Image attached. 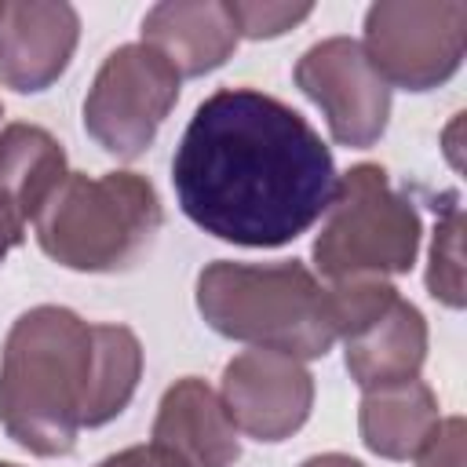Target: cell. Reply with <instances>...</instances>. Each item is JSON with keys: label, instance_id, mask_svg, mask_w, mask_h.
Listing matches in <instances>:
<instances>
[{"label": "cell", "instance_id": "6da1fadb", "mask_svg": "<svg viewBox=\"0 0 467 467\" xmlns=\"http://www.w3.org/2000/svg\"><path fill=\"white\" fill-rule=\"evenodd\" d=\"M171 186L204 234L277 248L325 215L339 175L299 109L255 88H219L193 109L175 146Z\"/></svg>", "mask_w": 467, "mask_h": 467}, {"label": "cell", "instance_id": "7a4b0ae2", "mask_svg": "<svg viewBox=\"0 0 467 467\" xmlns=\"http://www.w3.org/2000/svg\"><path fill=\"white\" fill-rule=\"evenodd\" d=\"M91 325L69 306L15 317L0 354V423L33 456H66L84 427Z\"/></svg>", "mask_w": 467, "mask_h": 467}, {"label": "cell", "instance_id": "3957f363", "mask_svg": "<svg viewBox=\"0 0 467 467\" xmlns=\"http://www.w3.org/2000/svg\"><path fill=\"white\" fill-rule=\"evenodd\" d=\"M197 310L219 336L299 361L325 358L336 343L328 285L296 259L208 263L197 274Z\"/></svg>", "mask_w": 467, "mask_h": 467}, {"label": "cell", "instance_id": "277c9868", "mask_svg": "<svg viewBox=\"0 0 467 467\" xmlns=\"http://www.w3.org/2000/svg\"><path fill=\"white\" fill-rule=\"evenodd\" d=\"M161 223V197L139 171H69L33 219L44 255L80 274L128 270L153 244Z\"/></svg>", "mask_w": 467, "mask_h": 467}, {"label": "cell", "instance_id": "5b68a950", "mask_svg": "<svg viewBox=\"0 0 467 467\" xmlns=\"http://www.w3.org/2000/svg\"><path fill=\"white\" fill-rule=\"evenodd\" d=\"M420 212L379 164H354L314 237V266L328 285L354 277L409 274L420 252Z\"/></svg>", "mask_w": 467, "mask_h": 467}, {"label": "cell", "instance_id": "8992f818", "mask_svg": "<svg viewBox=\"0 0 467 467\" xmlns=\"http://www.w3.org/2000/svg\"><path fill=\"white\" fill-rule=\"evenodd\" d=\"M332 328L343 339V361L361 390L416 379L427 361V321L383 277L328 285Z\"/></svg>", "mask_w": 467, "mask_h": 467}, {"label": "cell", "instance_id": "52a82bcc", "mask_svg": "<svg viewBox=\"0 0 467 467\" xmlns=\"http://www.w3.org/2000/svg\"><path fill=\"white\" fill-rule=\"evenodd\" d=\"M179 73L150 44L109 51L84 99V131L117 161H135L179 102Z\"/></svg>", "mask_w": 467, "mask_h": 467}, {"label": "cell", "instance_id": "ba28073f", "mask_svg": "<svg viewBox=\"0 0 467 467\" xmlns=\"http://www.w3.org/2000/svg\"><path fill=\"white\" fill-rule=\"evenodd\" d=\"M365 55L398 88L431 91L445 84L467 47L463 0H379L365 11Z\"/></svg>", "mask_w": 467, "mask_h": 467}, {"label": "cell", "instance_id": "9c48e42d", "mask_svg": "<svg viewBox=\"0 0 467 467\" xmlns=\"http://www.w3.org/2000/svg\"><path fill=\"white\" fill-rule=\"evenodd\" d=\"M299 91L325 113V124L339 146L365 150L379 142L390 120V88L372 69L361 40L328 36L310 44L296 69Z\"/></svg>", "mask_w": 467, "mask_h": 467}, {"label": "cell", "instance_id": "30bf717a", "mask_svg": "<svg viewBox=\"0 0 467 467\" xmlns=\"http://www.w3.org/2000/svg\"><path fill=\"white\" fill-rule=\"evenodd\" d=\"M219 401L237 431L255 441L292 438L314 405V376L306 365L281 350H244L223 368Z\"/></svg>", "mask_w": 467, "mask_h": 467}, {"label": "cell", "instance_id": "8fae6325", "mask_svg": "<svg viewBox=\"0 0 467 467\" xmlns=\"http://www.w3.org/2000/svg\"><path fill=\"white\" fill-rule=\"evenodd\" d=\"M77 40L80 15L73 4H0V84L22 95L51 88L66 73Z\"/></svg>", "mask_w": 467, "mask_h": 467}, {"label": "cell", "instance_id": "7c38bea8", "mask_svg": "<svg viewBox=\"0 0 467 467\" xmlns=\"http://www.w3.org/2000/svg\"><path fill=\"white\" fill-rule=\"evenodd\" d=\"M237 26L226 0H168L142 15V44L168 58L179 77L219 69L237 47Z\"/></svg>", "mask_w": 467, "mask_h": 467}, {"label": "cell", "instance_id": "4fadbf2b", "mask_svg": "<svg viewBox=\"0 0 467 467\" xmlns=\"http://www.w3.org/2000/svg\"><path fill=\"white\" fill-rule=\"evenodd\" d=\"M153 441L175 452L186 467H230L241 456L237 427L230 423L219 394L197 376H182L164 390L153 420Z\"/></svg>", "mask_w": 467, "mask_h": 467}, {"label": "cell", "instance_id": "5bb4252c", "mask_svg": "<svg viewBox=\"0 0 467 467\" xmlns=\"http://www.w3.org/2000/svg\"><path fill=\"white\" fill-rule=\"evenodd\" d=\"M441 423L434 390L416 376L405 383L365 390L358 409V431L368 452L383 460H416Z\"/></svg>", "mask_w": 467, "mask_h": 467}, {"label": "cell", "instance_id": "9a60e30c", "mask_svg": "<svg viewBox=\"0 0 467 467\" xmlns=\"http://www.w3.org/2000/svg\"><path fill=\"white\" fill-rule=\"evenodd\" d=\"M66 175V150L51 131L36 124H7L0 131V197L22 219H36Z\"/></svg>", "mask_w": 467, "mask_h": 467}, {"label": "cell", "instance_id": "2e32d148", "mask_svg": "<svg viewBox=\"0 0 467 467\" xmlns=\"http://www.w3.org/2000/svg\"><path fill=\"white\" fill-rule=\"evenodd\" d=\"M142 376V343L128 325H91V372L84 398V427L117 420L135 398Z\"/></svg>", "mask_w": 467, "mask_h": 467}, {"label": "cell", "instance_id": "e0dca14e", "mask_svg": "<svg viewBox=\"0 0 467 467\" xmlns=\"http://www.w3.org/2000/svg\"><path fill=\"white\" fill-rule=\"evenodd\" d=\"M427 292L452 310L463 306V212H460L456 197H449V204L434 226Z\"/></svg>", "mask_w": 467, "mask_h": 467}, {"label": "cell", "instance_id": "ac0fdd59", "mask_svg": "<svg viewBox=\"0 0 467 467\" xmlns=\"http://www.w3.org/2000/svg\"><path fill=\"white\" fill-rule=\"evenodd\" d=\"M314 4H288V0H234L230 15L237 26V36L248 40H270L310 18Z\"/></svg>", "mask_w": 467, "mask_h": 467}, {"label": "cell", "instance_id": "d6986e66", "mask_svg": "<svg viewBox=\"0 0 467 467\" xmlns=\"http://www.w3.org/2000/svg\"><path fill=\"white\" fill-rule=\"evenodd\" d=\"M416 467H463V420H441L434 438L420 449Z\"/></svg>", "mask_w": 467, "mask_h": 467}, {"label": "cell", "instance_id": "ffe728a7", "mask_svg": "<svg viewBox=\"0 0 467 467\" xmlns=\"http://www.w3.org/2000/svg\"><path fill=\"white\" fill-rule=\"evenodd\" d=\"M95 467H186L175 452H168L164 445L150 441V445H131V449H120L113 456H106L102 463Z\"/></svg>", "mask_w": 467, "mask_h": 467}, {"label": "cell", "instance_id": "44dd1931", "mask_svg": "<svg viewBox=\"0 0 467 467\" xmlns=\"http://www.w3.org/2000/svg\"><path fill=\"white\" fill-rule=\"evenodd\" d=\"M22 234H26V219L0 197V263L7 259V252L22 244Z\"/></svg>", "mask_w": 467, "mask_h": 467}, {"label": "cell", "instance_id": "7402d4cb", "mask_svg": "<svg viewBox=\"0 0 467 467\" xmlns=\"http://www.w3.org/2000/svg\"><path fill=\"white\" fill-rule=\"evenodd\" d=\"M299 467H365V463L354 460V456H343V452H321V456L303 460Z\"/></svg>", "mask_w": 467, "mask_h": 467}, {"label": "cell", "instance_id": "603a6c76", "mask_svg": "<svg viewBox=\"0 0 467 467\" xmlns=\"http://www.w3.org/2000/svg\"><path fill=\"white\" fill-rule=\"evenodd\" d=\"M0 467H18V463H4V460H0Z\"/></svg>", "mask_w": 467, "mask_h": 467}, {"label": "cell", "instance_id": "cb8c5ba5", "mask_svg": "<svg viewBox=\"0 0 467 467\" xmlns=\"http://www.w3.org/2000/svg\"><path fill=\"white\" fill-rule=\"evenodd\" d=\"M0 113H4V106H0Z\"/></svg>", "mask_w": 467, "mask_h": 467}]
</instances>
